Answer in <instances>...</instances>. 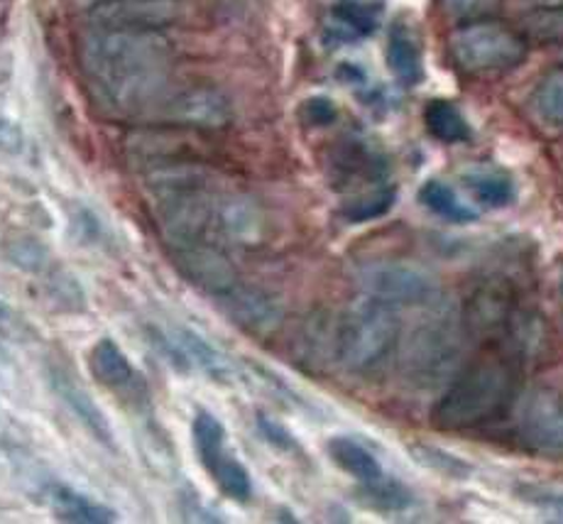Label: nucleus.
Listing matches in <instances>:
<instances>
[{
    "instance_id": "f257e3e1",
    "label": "nucleus",
    "mask_w": 563,
    "mask_h": 524,
    "mask_svg": "<svg viewBox=\"0 0 563 524\" xmlns=\"http://www.w3.org/2000/svg\"><path fill=\"white\" fill-rule=\"evenodd\" d=\"M172 57L175 50L162 30L93 28L79 50L91 89L121 113L155 111L167 96Z\"/></svg>"
},
{
    "instance_id": "f03ea898",
    "label": "nucleus",
    "mask_w": 563,
    "mask_h": 524,
    "mask_svg": "<svg viewBox=\"0 0 563 524\" xmlns=\"http://www.w3.org/2000/svg\"><path fill=\"white\" fill-rule=\"evenodd\" d=\"M519 397V370L512 360H475L449 382L431 410V424L443 432L478 429L503 419Z\"/></svg>"
},
{
    "instance_id": "7ed1b4c3",
    "label": "nucleus",
    "mask_w": 563,
    "mask_h": 524,
    "mask_svg": "<svg viewBox=\"0 0 563 524\" xmlns=\"http://www.w3.org/2000/svg\"><path fill=\"white\" fill-rule=\"evenodd\" d=\"M399 316L389 304L361 294L341 316L335 358L351 375H375L399 348Z\"/></svg>"
},
{
    "instance_id": "20e7f679",
    "label": "nucleus",
    "mask_w": 563,
    "mask_h": 524,
    "mask_svg": "<svg viewBox=\"0 0 563 524\" xmlns=\"http://www.w3.org/2000/svg\"><path fill=\"white\" fill-rule=\"evenodd\" d=\"M465 326L456 316L443 312L441 302L429 304V314L405 338L402 370L417 387H437L456 370L463 353Z\"/></svg>"
},
{
    "instance_id": "39448f33",
    "label": "nucleus",
    "mask_w": 563,
    "mask_h": 524,
    "mask_svg": "<svg viewBox=\"0 0 563 524\" xmlns=\"http://www.w3.org/2000/svg\"><path fill=\"white\" fill-rule=\"evenodd\" d=\"M449 54L461 74L481 79L517 69L527 59L529 42L517 28L483 18L451 32Z\"/></svg>"
},
{
    "instance_id": "423d86ee",
    "label": "nucleus",
    "mask_w": 563,
    "mask_h": 524,
    "mask_svg": "<svg viewBox=\"0 0 563 524\" xmlns=\"http://www.w3.org/2000/svg\"><path fill=\"white\" fill-rule=\"evenodd\" d=\"M361 292L389 307H429L437 299V282L429 272L407 262H373L361 270Z\"/></svg>"
},
{
    "instance_id": "0eeeda50",
    "label": "nucleus",
    "mask_w": 563,
    "mask_h": 524,
    "mask_svg": "<svg viewBox=\"0 0 563 524\" xmlns=\"http://www.w3.org/2000/svg\"><path fill=\"white\" fill-rule=\"evenodd\" d=\"M153 343L181 373H201L221 385H233L241 380V370L229 356H223L219 348H213L189 329H179V326L177 329H155Z\"/></svg>"
},
{
    "instance_id": "6e6552de",
    "label": "nucleus",
    "mask_w": 563,
    "mask_h": 524,
    "mask_svg": "<svg viewBox=\"0 0 563 524\" xmlns=\"http://www.w3.org/2000/svg\"><path fill=\"white\" fill-rule=\"evenodd\" d=\"M517 439L527 451L563 461V395L541 387L525 400L517 419Z\"/></svg>"
},
{
    "instance_id": "1a4fd4ad",
    "label": "nucleus",
    "mask_w": 563,
    "mask_h": 524,
    "mask_svg": "<svg viewBox=\"0 0 563 524\" xmlns=\"http://www.w3.org/2000/svg\"><path fill=\"white\" fill-rule=\"evenodd\" d=\"M153 113L172 125L199 130H221L233 120L231 101L213 86H189L177 94L167 91Z\"/></svg>"
},
{
    "instance_id": "9d476101",
    "label": "nucleus",
    "mask_w": 563,
    "mask_h": 524,
    "mask_svg": "<svg viewBox=\"0 0 563 524\" xmlns=\"http://www.w3.org/2000/svg\"><path fill=\"white\" fill-rule=\"evenodd\" d=\"M515 294L503 280H490L475 290L468 302H465L463 326L465 334L483 338V341L503 343V338L510 329V324L517 314Z\"/></svg>"
},
{
    "instance_id": "9b49d317",
    "label": "nucleus",
    "mask_w": 563,
    "mask_h": 524,
    "mask_svg": "<svg viewBox=\"0 0 563 524\" xmlns=\"http://www.w3.org/2000/svg\"><path fill=\"white\" fill-rule=\"evenodd\" d=\"M172 258L179 272L187 277L194 287L211 294L219 299L221 294L229 292L241 282L231 258L223 253L219 245L209 243V240H199V243L172 248Z\"/></svg>"
},
{
    "instance_id": "f8f14e48",
    "label": "nucleus",
    "mask_w": 563,
    "mask_h": 524,
    "mask_svg": "<svg viewBox=\"0 0 563 524\" xmlns=\"http://www.w3.org/2000/svg\"><path fill=\"white\" fill-rule=\"evenodd\" d=\"M181 18V0H99L91 6L93 28L162 30Z\"/></svg>"
},
{
    "instance_id": "ddd939ff",
    "label": "nucleus",
    "mask_w": 563,
    "mask_h": 524,
    "mask_svg": "<svg viewBox=\"0 0 563 524\" xmlns=\"http://www.w3.org/2000/svg\"><path fill=\"white\" fill-rule=\"evenodd\" d=\"M219 304L238 329L253 336L275 334L285 321V309L275 294L263 287L245 285V282H238L235 287L221 294Z\"/></svg>"
},
{
    "instance_id": "4468645a",
    "label": "nucleus",
    "mask_w": 563,
    "mask_h": 524,
    "mask_svg": "<svg viewBox=\"0 0 563 524\" xmlns=\"http://www.w3.org/2000/svg\"><path fill=\"white\" fill-rule=\"evenodd\" d=\"M213 233L238 248H257L267 238V216L260 204L243 194H219Z\"/></svg>"
},
{
    "instance_id": "2eb2a0df",
    "label": "nucleus",
    "mask_w": 563,
    "mask_h": 524,
    "mask_svg": "<svg viewBox=\"0 0 563 524\" xmlns=\"http://www.w3.org/2000/svg\"><path fill=\"white\" fill-rule=\"evenodd\" d=\"M47 375L57 397L67 405V410L81 422V427L89 432L96 441L103 446H113V429L108 424L103 410L96 405V400L89 390L84 387V382L74 375L69 365H64L62 360H54L47 368Z\"/></svg>"
},
{
    "instance_id": "dca6fc26",
    "label": "nucleus",
    "mask_w": 563,
    "mask_h": 524,
    "mask_svg": "<svg viewBox=\"0 0 563 524\" xmlns=\"http://www.w3.org/2000/svg\"><path fill=\"white\" fill-rule=\"evenodd\" d=\"M387 157L367 140H345L331 157V179L341 189H358V184L387 182Z\"/></svg>"
},
{
    "instance_id": "f3484780",
    "label": "nucleus",
    "mask_w": 563,
    "mask_h": 524,
    "mask_svg": "<svg viewBox=\"0 0 563 524\" xmlns=\"http://www.w3.org/2000/svg\"><path fill=\"white\" fill-rule=\"evenodd\" d=\"M89 368L91 375L113 392H135L140 385L135 368L130 365L123 348L111 341V338H101V341L93 343L89 353Z\"/></svg>"
},
{
    "instance_id": "a211bd4d",
    "label": "nucleus",
    "mask_w": 563,
    "mask_h": 524,
    "mask_svg": "<svg viewBox=\"0 0 563 524\" xmlns=\"http://www.w3.org/2000/svg\"><path fill=\"white\" fill-rule=\"evenodd\" d=\"M49 505L54 517L59 522L71 524H108L118 520V512L111 510L103 502H96L93 498L79 493L69 485H52L49 490Z\"/></svg>"
},
{
    "instance_id": "6ab92c4d",
    "label": "nucleus",
    "mask_w": 563,
    "mask_h": 524,
    "mask_svg": "<svg viewBox=\"0 0 563 524\" xmlns=\"http://www.w3.org/2000/svg\"><path fill=\"white\" fill-rule=\"evenodd\" d=\"M327 454L343 473H349L351 478L358 480L361 485L377 483V480L385 476L383 466L373 456V451L361 441L351 439V436H331L327 441Z\"/></svg>"
},
{
    "instance_id": "aec40b11",
    "label": "nucleus",
    "mask_w": 563,
    "mask_h": 524,
    "mask_svg": "<svg viewBox=\"0 0 563 524\" xmlns=\"http://www.w3.org/2000/svg\"><path fill=\"white\" fill-rule=\"evenodd\" d=\"M387 67L395 74V79L402 86H417L424 79V62H421V50L415 35L402 25H395L387 35L385 47Z\"/></svg>"
},
{
    "instance_id": "412c9836",
    "label": "nucleus",
    "mask_w": 563,
    "mask_h": 524,
    "mask_svg": "<svg viewBox=\"0 0 563 524\" xmlns=\"http://www.w3.org/2000/svg\"><path fill=\"white\" fill-rule=\"evenodd\" d=\"M529 111L539 125L563 133V64L541 76L529 96Z\"/></svg>"
},
{
    "instance_id": "4be33fe9",
    "label": "nucleus",
    "mask_w": 563,
    "mask_h": 524,
    "mask_svg": "<svg viewBox=\"0 0 563 524\" xmlns=\"http://www.w3.org/2000/svg\"><path fill=\"white\" fill-rule=\"evenodd\" d=\"M191 436H194V449H197L199 461L206 473H211L225 456H229V436H225L223 424L213 417L211 412H197V417L191 422Z\"/></svg>"
},
{
    "instance_id": "5701e85b",
    "label": "nucleus",
    "mask_w": 563,
    "mask_h": 524,
    "mask_svg": "<svg viewBox=\"0 0 563 524\" xmlns=\"http://www.w3.org/2000/svg\"><path fill=\"white\" fill-rule=\"evenodd\" d=\"M377 13L380 10L371 3H363V0H345V3L331 10L329 32L335 40L343 42L361 40L377 28Z\"/></svg>"
},
{
    "instance_id": "b1692460",
    "label": "nucleus",
    "mask_w": 563,
    "mask_h": 524,
    "mask_svg": "<svg viewBox=\"0 0 563 524\" xmlns=\"http://www.w3.org/2000/svg\"><path fill=\"white\" fill-rule=\"evenodd\" d=\"M424 125L429 130L431 138H437L439 143L446 145H459L471 140V123L465 120L459 106H453L451 101H429L424 108Z\"/></svg>"
},
{
    "instance_id": "393cba45",
    "label": "nucleus",
    "mask_w": 563,
    "mask_h": 524,
    "mask_svg": "<svg viewBox=\"0 0 563 524\" xmlns=\"http://www.w3.org/2000/svg\"><path fill=\"white\" fill-rule=\"evenodd\" d=\"M529 45H563V3L539 6L517 28Z\"/></svg>"
},
{
    "instance_id": "a878e982",
    "label": "nucleus",
    "mask_w": 563,
    "mask_h": 524,
    "mask_svg": "<svg viewBox=\"0 0 563 524\" xmlns=\"http://www.w3.org/2000/svg\"><path fill=\"white\" fill-rule=\"evenodd\" d=\"M397 201V189L393 184H375V187H367L365 192H355L349 201L343 204V218L351 223H365L375 221V218L385 216L393 209Z\"/></svg>"
},
{
    "instance_id": "bb28decb",
    "label": "nucleus",
    "mask_w": 563,
    "mask_h": 524,
    "mask_svg": "<svg viewBox=\"0 0 563 524\" xmlns=\"http://www.w3.org/2000/svg\"><path fill=\"white\" fill-rule=\"evenodd\" d=\"M419 201L427 206L431 214H437L446 221L453 223H471L475 221V211L468 209V204L459 199V194L453 192L446 182L431 179L419 189Z\"/></svg>"
},
{
    "instance_id": "cd10ccee",
    "label": "nucleus",
    "mask_w": 563,
    "mask_h": 524,
    "mask_svg": "<svg viewBox=\"0 0 563 524\" xmlns=\"http://www.w3.org/2000/svg\"><path fill=\"white\" fill-rule=\"evenodd\" d=\"M465 187L473 194V199L487 206V209H500V206H507L515 199L512 182L497 172H471L465 177Z\"/></svg>"
},
{
    "instance_id": "c85d7f7f",
    "label": "nucleus",
    "mask_w": 563,
    "mask_h": 524,
    "mask_svg": "<svg viewBox=\"0 0 563 524\" xmlns=\"http://www.w3.org/2000/svg\"><path fill=\"white\" fill-rule=\"evenodd\" d=\"M411 456L419 466L429 468L443 478L451 480H468L473 476V466L468 461H463L461 456L451 454L446 449H439V446H429V444H415L411 446Z\"/></svg>"
},
{
    "instance_id": "c756f323",
    "label": "nucleus",
    "mask_w": 563,
    "mask_h": 524,
    "mask_svg": "<svg viewBox=\"0 0 563 524\" xmlns=\"http://www.w3.org/2000/svg\"><path fill=\"white\" fill-rule=\"evenodd\" d=\"M209 476L213 478V483L219 485L221 493L229 500L247 502L253 498L251 473H247V468L238 461V456H233V454L225 456Z\"/></svg>"
},
{
    "instance_id": "7c9ffc66",
    "label": "nucleus",
    "mask_w": 563,
    "mask_h": 524,
    "mask_svg": "<svg viewBox=\"0 0 563 524\" xmlns=\"http://www.w3.org/2000/svg\"><path fill=\"white\" fill-rule=\"evenodd\" d=\"M361 495L377 510H407L415 502V495L409 493V488H405L399 480L389 478L387 473L377 483L363 485Z\"/></svg>"
},
{
    "instance_id": "2f4dec72",
    "label": "nucleus",
    "mask_w": 563,
    "mask_h": 524,
    "mask_svg": "<svg viewBox=\"0 0 563 524\" xmlns=\"http://www.w3.org/2000/svg\"><path fill=\"white\" fill-rule=\"evenodd\" d=\"M5 255L15 268L25 272H45L49 268V250L35 238H15L5 245Z\"/></svg>"
},
{
    "instance_id": "473e14b6",
    "label": "nucleus",
    "mask_w": 563,
    "mask_h": 524,
    "mask_svg": "<svg viewBox=\"0 0 563 524\" xmlns=\"http://www.w3.org/2000/svg\"><path fill=\"white\" fill-rule=\"evenodd\" d=\"M47 292L52 302H57L59 307L79 309L84 307V290L79 280L67 270H52L47 275Z\"/></svg>"
},
{
    "instance_id": "72a5a7b5",
    "label": "nucleus",
    "mask_w": 563,
    "mask_h": 524,
    "mask_svg": "<svg viewBox=\"0 0 563 524\" xmlns=\"http://www.w3.org/2000/svg\"><path fill=\"white\" fill-rule=\"evenodd\" d=\"M441 10L456 23H473V20L495 18L503 0H439Z\"/></svg>"
},
{
    "instance_id": "f704fd0d",
    "label": "nucleus",
    "mask_w": 563,
    "mask_h": 524,
    "mask_svg": "<svg viewBox=\"0 0 563 524\" xmlns=\"http://www.w3.org/2000/svg\"><path fill=\"white\" fill-rule=\"evenodd\" d=\"M517 495H522L529 505H534L537 510L544 512L551 520H561L563 522V493L551 488H537V485H522L517 488Z\"/></svg>"
},
{
    "instance_id": "c9c22d12",
    "label": "nucleus",
    "mask_w": 563,
    "mask_h": 524,
    "mask_svg": "<svg viewBox=\"0 0 563 524\" xmlns=\"http://www.w3.org/2000/svg\"><path fill=\"white\" fill-rule=\"evenodd\" d=\"M257 429L265 436L267 444H273L279 451H297V439L285 424H279L277 419L267 417V414H257Z\"/></svg>"
},
{
    "instance_id": "e433bc0d",
    "label": "nucleus",
    "mask_w": 563,
    "mask_h": 524,
    "mask_svg": "<svg viewBox=\"0 0 563 524\" xmlns=\"http://www.w3.org/2000/svg\"><path fill=\"white\" fill-rule=\"evenodd\" d=\"M335 116H339V111H335L331 98L317 96V98H309V101L301 103V120H305L309 128L329 125V123H333Z\"/></svg>"
},
{
    "instance_id": "4c0bfd02",
    "label": "nucleus",
    "mask_w": 563,
    "mask_h": 524,
    "mask_svg": "<svg viewBox=\"0 0 563 524\" xmlns=\"http://www.w3.org/2000/svg\"><path fill=\"white\" fill-rule=\"evenodd\" d=\"M23 130H20L13 120L0 118V152H3V155H18V152H23Z\"/></svg>"
},
{
    "instance_id": "58836bf2",
    "label": "nucleus",
    "mask_w": 563,
    "mask_h": 524,
    "mask_svg": "<svg viewBox=\"0 0 563 524\" xmlns=\"http://www.w3.org/2000/svg\"><path fill=\"white\" fill-rule=\"evenodd\" d=\"M5 319H8V304L3 297H0V321H5Z\"/></svg>"
},
{
    "instance_id": "ea45409f",
    "label": "nucleus",
    "mask_w": 563,
    "mask_h": 524,
    "mask_svg": "<svg viewBox=\"0 0 563 524\" xmlns=\"http://www.w3.org/2000/svg\"><path fill=\"white\" fill-rule=\"evenodd\" d=\"M89 3H91V6H93V3H99V0H89Z\"/></svg>"
},
{
    "instance_id": "a19ab883",
    "label": "nucleus",
    "mask_w": 563,
    "mask_h": 524,
    "mask_svg": "<svg viewBox=\"0 0 563 524\" xmlns=\"http://www.w3.org/2000/svg\"><path fill=\"white\" fill-rule=\"evenodd\" d=\"M561 62H563V45H561Z\"/></svg>"
}]
</instances>
